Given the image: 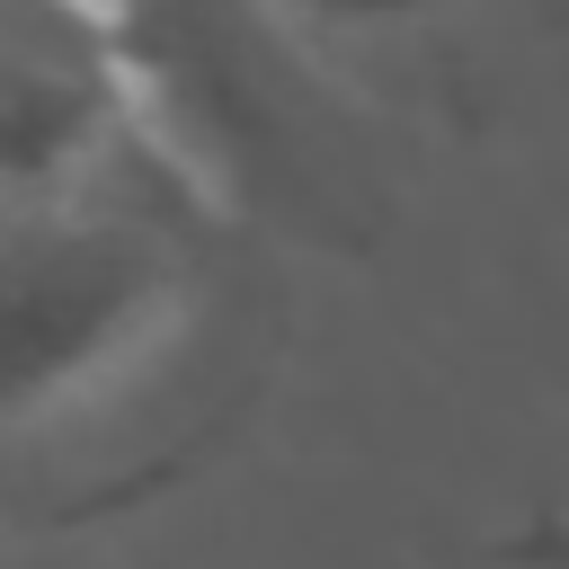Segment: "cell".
Returning a JSON list of instances; mask_svg holds the SVG:
<instances>
[{"label": "cell", "mask_w": 569, "mask_h": 569, "mask_svg": "<svg viewBox=\"0 0 569 569\" xmlns=\"http://www.w3.org/2000/svg\"><path fill=\"white\" fill-rule=\"evenodd\" d=\"M124 62L151 142L258 240L373 249L391 178L356 98L267 0H71Z\"/></svg>", "instance_id": "2"}, {"label": "cell", "mask_w": 569, "mask_h": 569, "mask_svg": "<svg viewBox=\"0 0 569 569\" xmlns=\"http://www.w3.org/2000/svg\"><path fill=\"white\" fill-rule=\"evenodd\" d=\"M267 9L302 36V27H400V18H427L445 0H267Z\"/></svg>", "instance_id": "4"}, {"label": "cell", "mask_w": 569, "mask_h": 569, "mask_svg": "<svg viewBox=\"0 0 569 569\" xmlns=\"http://www.w3.org/2000/svg\"><path fill=\"white\" fill-rule=\"evenodd\" d=\"M267 356V240L160 142L62 196H0V498L80 516L178 480Z\"/></svg>", "instance_id": "1"}, {"label": "cell", "mask_w": 569, "mask_h": 569, "mask_svg": "<svg viewBox=\"0 0 569 569\" xmlns=\"http://www.w3.org/2000/svg\"><path fill=\"white\" fill-rule=\"evenodd\" d=\"M498 560L507 569H569V516H525L498 533Z\"/></svg>", "instance_id": "5"}, {"label": "cell", "mask_w": 569, "mask_h": 569, "mask_svg": "<svg viewBox=\"0 0 569 569\" xmlns=\"http://www.w3.org/2000/svg\"><path fill=\"white\" fill-rule=\"evenodd\" d=\"M151 142L116 44L71 0H0V187L62 196Z\"/></svg>", "instance_id": "3"}]
</instances>
